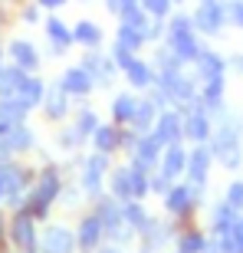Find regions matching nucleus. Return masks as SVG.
<instances>
[{"label": "nucleus", "mask_w": 243, "mask_h": 253, "mask_svg": "<svg viewBox=\"0 0 243 253\" xmlns=\"http://www.w3.org/2000/svg\"><path fill=\"white\" fill-rule=\"evenodd\" d=\"M73 37H76V43H85L89 49L102 46V30L95 27L92 20H79V27L73 30Z\"/></svg>", "instance_id": "c85d7f7f"}, {"label": "nucleus", "mask_w": 243, "mask_h": 253, "mask_svg": "<svg viewBox=\"0 0 243 253\" xmlns=\"http://www.w3.org/2000/svg\"><path fill=\"white\" fill-rule=\"evenodd\" d=\"M115 43H122V46L131 49V53H138V49L145 46V33H141V30H135V27H125V23H122V27H119V40H115Z\"/></svg>", "instance_id": "c756f323"}, {"label": "nucleus", "mask_w": 243, "mask_h": 253, "mask_svg": "<svg viewBox=\"0 0 243 253\" xmlns=\"http://www.w3.org/2000/svg\"><path fill=\"white\" fill-rule=\"evenodd\" d=\"M194 30H201V33H220L227 23V7H220V3H201V10H197L194 17Z\"/></svg>", "instance_id": "423d86ee"}, {"label": "nucleus", "mask_w": 243, "mask_h": 253, "mask_svg": "<svg viewBox=\"0 0 243 253\" xmlns=\"http://www.w3.org/2000/svg\"><path fill=\"white\" fill-rule=\"evenodd\" d=\"M109 178V155H89L82 161V181H79V191L85 197H99L102 194V181Z\"/></svg>", "instance_id": "f03ea898"}, {"label": "nucleus", "mask_w": 243, "mask_h": 253, "mask_svg": "<svg viewBox=\"0 0 243 253\" xmlns=\"http://www.w3.org/2000/svg\"><path fill=\"white\" fill-rule=\"evenodd\" d=\"M155 119H158V105L151 102V99H138V105H135V115H131L128 128L138 131V135H148V128L155 125Z\"/></svg>", "instance_id": "2eb2a0df"}, {"label": "nucleus", "mask_w": 243, "mask_h": 253, "mask_svg": "<svg viewBox=\"0 0 243 253\" xmlns=\"http://www.w3.org/2000/svg\"><path fill=\"white\" fill-rule=\"evenodd\" d=\"M201 253H224V244H210V240H204V250Z\"/></svg>", "instance_id": "79ce46f5"}, {"label": "nucleus", "mask_w": 243, "mask_h": 253, "mask_svg": "<svg viewBox=\"0 0 243 253\" xmlns=\"http://www.w3.org/2000/svg\"><path fill=\"white\" fill-rule=\"evenodd\" d=\"M76 234L66 227H49L43 234V253H76Z\"/></svg>", "instance_id": "1a4fd4ad"}, {"label": "nucleus", "mask_w": 243, "mask_h": 253, "mask_svg": "<svg viewBox=\"0 0 243 253\" xmlns=\"http://www.w3.org/2000/svg\"><path fill=\"white\" fill-rule=\"evenodd\" d=\"M23 23H40V7H23Z\"/></svg>", "instance_id": "ea45409f"}, {"label": "nucleus", "mask_w": 243, "mask_h": 253, "mask_svg": "<svg viewBox=\"0 0 243 253\" xmlns=\"http://www.w3.org/2000/svg\"><path fill=\"white\" fill-rule=\"evenodd\" d=\"M148 168H141V165H131V197L138 201V197H145L148 194V188H151V181H148V174H145Z\"/></svg>", "instance_id": "2f4dec72"}, {"label": "nucleus", "mask_w": 243, "mask_h": 253, "mask_svg": "<svg viewBox=\"0 0 243 253\" xmlns=\"http://www.w3.org/2000/svg\"><path fill=\"white\" fill-rule=\"evenodd\" d=\"M0 145H3V151H30L33 148V131L27 128V125H10L7 135L0 138Z\"/></svg>", "instance_id": "dca6fc26"}, {"label": "nucleus", "mask_w": 243, "mask_h": 253, "mask_svg": "<svg viewBox=\"0 0 243 253\" xmlns=\"http://www.w3.org/2000/svg\"><path fill=\"white\" fill-rule=\"evenodd\" d=\"M135 3H138V0H105V7L112 10V13H119V17H122L128 7H135Z\"/></svg>", "instance_id": "58836bf2"}, {"label": "nucleus", "mask_w": 243, "mask_h": 253, "mask_svg": "<svg viewBox=\"0 0 243 253\" xmlns=\"http://www.w3.org/2000/svg\"><path fill=\"white\" fill-rule=\"evenodd\" d=\"M109 188L119 201H131V168H115L109 171Z\"/></svg>", "instance_id": "cd10ccee"}, {"label": "nucleus", "mask_w": 243, "mask_h": 253, "mask_svg": "<svg viewBox=\"0 0 243 253\" xmlns=\"http://www.w3.org/2000/svg\"><path fill=\"white\" fill-rule=\"evenodd\" d=\"M109 59H112V63L119 66V69H125V66H128L131 59H135V53H131V49H125L122 43H115V46H112V56H109Z\"/></svg>", "instance_id": "e433bc0d"}, {"label": "nucleus", "mask_w": 243, "mask_h": 253, "mask_svg": "<svg viewBox=\"0 0 243 253\" xmlns=\"http://www.w3.org/2000/svg\"><path fill=\"white\" fill-rule=\"evenodd\" d=\"M184 135L194 141H207L210 135H214V128H210V119H207L204 109H191V112L184 115Z\"/></svg>", "instance_id": "f8f14e48"}, {"label": "nucleus", "mask_w": 243, "mask_h": 253, "mask_svg": "<svg viewBox=\"0 0 243 253\" xmlns=\"http://www.w3.org/2000/svg\"><path fill=\"white\" fill-rule=\"evenodd\" d=\"M122 214H125V224L131 227V230H138V234H145V227H148L151 217L145 214V207L131 197V201H122Z\"/></svg>", "instance_id": "b1692460"}, {"label": "nucleus", "mask_w": 243, "mask_h": 253, "mask_svg": "<svg viewBox=\"0 0 243 253\" xmlns=\"http://www.w3.org/2000/svg\"><path fill=\"white\" fill-rule=\"evenodd\" d=\"M102 253H122V250H115V247H112V250H102Z\"/></svg>", "instance_id": "37998d69"}, {"label": "nucleus", "mask_w": 243, "mask_h": 253, "mask_svg": "<svg viewBox=\"0 0 243 253\" xmlns=\"http://www.w3.org/2000/svg\"><path fill=\"white\" fill-rule=\"evenodd\" d=\"M210 165H214V151L204 148V145H197L194 151H187V178H191V184H197V188H204L207 178H210Z\"/></svg>", "instance_id": "39448f33"}, {"label": "nucleus", "mask_w": 243, "mask_h": 253, "mask_svg": "<svg viewBox=\"0 0 243 253\" xmlns=\"http://www.w3.org/2000/svg\"><path fill=\"white\" fill-rule=\"evenodd\" d=\"M227 20H230L234 27H240V30H243V0H234V3L227 7Z\"/></svg>", "instance_id": "4c0bfd02"}, {"label": "nucleus", "mask_w": 243, "mask_h": 253, "mask_svg": "<svg viewBox=\"0 0 243 253\" xmlns=\"http://www.w3.org/2000/svg\"><path fill=\"white\" fill-rule=\"evenodd\" d=\"M125 79H128L135 89H148V85L158 83V76H155V69H151L148 63H141V59H131L128 66H125Z\"/></svg>", "instance_id": "6ab92c4d"}, {"label": "nucleus", "mask_w": 243, "mask_h": 253, "mask_svg": "<svg viewBox=\"0 0 243 253\" xmlns=\"http://www.w3.org/2000/svg\"><path fill=\"white\" fill-rule=\"evenodd\" d=\"M59 194H63V178H59V168H53L49 165L43 174H37L33 178V191L27 194V214H33V220H40V217L49 214V207L59 201Z\"/></svg>", "instance_id": "f257e3e1"}, {"label": "nucleus", "mask_w": 243, "mask_h": 253, "mask_svg": "<svg viewBox=\"0 0 243 253\" xmlns=\"http://www.w3.org/2000/svg\"><path fill=\"white\" fill-rule=\"evenodd\" d=\"M43 95H46V85H43V79H33V76H27L23 79V85H20L17 99L27 109H33V105H43Z\"/></svg>", "instance_id": "4be33fe9"}, {"label": "nucleus", "mask_w": 243, "mask_h": 253, "mask_svg": "<svg viewBox=\"0 0 243 253\" xmlns=\"http://www.w3.org/2000/svg\"><path fill=\"white\" fill-rule=\"evenodd\" d=\"M27 79V69H20V66H10L0 73V99H10V95L20 92V85Z\"/></svg>", "instance_id": "a878e982"}, {"label": "nucleus", "mask_w": 243, "mask_h": 253, "mask_svg": "<svg viewBox=\"0 0 243 253\" xmlns=\"http://www.w3.org/2000/svg\"><path fill=\"white\" fill-rule=\"evenodd\" d=\"M46 33H49V40H53V53H56V56H59V53H66V49L73 46V40H76L73 30L66 27L63 20H56V17L46 20Z\"/></svg>", "instance_id": "aec40b11"}, {"label": "nucleus", "mask_w": 243, "mask_h": 253, "mask_svg": "<svg viewBox=\"0 0 243 253\" xmlns=\"http://www.w3.org/2000/svg\"><path fill=\"white\" fill-rule=\"evenodd\" d=\"M122 23H125V27L141 30V33H148V10L135 3V7H128L125 13H122ZM145 40H148V37H145Z\"/></svg>", "instance_id": "7c9ffc66"}, {"label": "nucleus", "mask_w": 243, "mask_h": 253, "mask_svg": "<svg viewBox=\"0 0 243 253\" xmlns=\"http://www.w3.org/2000/svg\"><path fill=\"white\" fill-rule=\"evenodd\" d=\"M135 105H138V99L128 92H122L112 99V122L115 125H128L131 122V115H135Z\"/></svg>", "instance_id": "bb28decb"}, {"label": "nucleus", "mask_w": 243, "mask_h": 253, "mask_svg": "<svg viewBox=\"0 0 243 253\" xmlns=\"http://www.w3.org/2000/svg\"><path fill=\"white\" fill-rule=\"evenodd\" d=\"M178 3H181V0H178Z\"/></svg>", "instance_id": "09e8293b"}, {"label": "nucleus", "mask_w": 243, "mask_h": 253, "mask_svg": "<svg viewBox=\"0 0 243 253\" xmlns=\"http://www.w3.org/2000/svg\"><path fill=\"white\" fill-rule=\"evenodd\" d=\"M197 201V184H171L164 194V211L168 214H187Z\"/></svg>", "instance_id": "0eeeda50"}, {"label": "nucleus", "mask_w": 243, "mask_h": 253, "mask_svg": "<svg viewBox=\"0 0 243 253\" xmlns=\"http://www.w3.org/2000/svg\"><path fill=\"white\" fill-rule=\"evenodd\" d=\"M204 3H214V0H204Z\"/></svg>", "instance_id": "49530a36"}, {"label": "nucleus", "mask_w": 243, "mask_h": 253, "mask_svg": "<svg viewBox=\"0 0 243 253\" xmlns=\"http://www.w3.org/2000/svg\"><path fill=\"white\" fill-rule=\"evenodd\" d=\"M141 7L148 10L151 17L164 20V13H168V10H171V0H141Z\"/></svg>", "instance_id": "f704fd0d"}, {"label": "nucleus", "mask_w": 243, "mask_h": 253, "mask_svg": "<svg viewBox=\"0 0 243 253\" xmlns=\"http://www.w3.org/2000/svg\"><path fill=\"white\" fill-rule=\"evenodd\" d=\"M59 85H63V89H66L69 95H85L95 83H92V76L85 73L82 66H73V69H66V73H63Z\"/></svg>", "instance_id": "4468645a"}, {"label": "nucleus", "mask_w": 243, "mask_h": 253, "mask_svg": "<svg viewBox=\"0 0 243 253\" xmlns=\"http://www.w3.org/2000/svg\"><path fill=\"white\" fill-rule=\"evenodd\" d=\"M194 63H197V79L201 83H210V79L224 76V59L217 56V53H210V49H201V56Z\"/></svg>", "instance_id": "a211bd4d"}, {"label": "nucleus", "mask_w": 243, "mask_h": 253, "mask_svg": "<svg viewBox=\"0 0 243 253\" xmlns=\"http://www.w3.org/2000/svg\"><path fill=\"white\" fill-rule=\"evenodd\" d=\"M0 73H3V69H0Z\"/></svg>", "instance_id": "de8ad7c7"}, {"label": "nucleus", "mask_w": 243, "mask_h": 253, "mask_svg": "<svg viewBox=\"0 0 243 253\" xmlns=\"http://www.w3.org/2000/svg\"><path fill=\"white\" fill-rule=\"evenodd\" d=\"M201 250H204L201 234H181V253H201Z\"/></svg>", "instance_id": "72a5a7b5"}, {"label": "nucleus", "mask_w": 243, "mask_h": 253, "mask_svg": "<svg viewBox=\"0 0 243 253\" xmlns=\"http://www.w3.org/2000/svg\"><path fill=\"white\" fill-rule=\"evenodd\" d=\"M27 105L20 102L17 95H10V99H0V122L3 125H20L23 119H27Z\"/></svg>", "instance_id": "393cba45"}, {"label": "nucleus", "mask_w": 243, "mask_h": 253, "mask_svg": "<svg viewBox=\"0 0 243 253\" xmlns=\"http://www.w3.org/2000/svg\"><path fill=\"white\" fill-rule=\"evenodd\" d=\"M92 145L99 155H112L119 148V125H99L92 135Z\"/></svg>", "instance_id": "5701e85b"}, {"label": "nucleus", "mask_w": 243, "mask_h": 253, "mask_svg": "<svg viewBox=\"0 0 243 253\" xmlns=\"http://www.w3.org/2000/svg\"><path fill=\"white\" fill-rule=\"evenodd\" d=\"M178 253H181V250H178Z\"/></svg>", "instance_id": "8fccbe9b"}, {"label": "nucleus", "mask_w": 243, "mask_h": 253, "mask_svg": "<svg viewBox=\"0 0 243 253\" xmlns=\"http://www.w3.org/2000/svg\"><path fill=\"white\" fill-rule=\"evenodd\" d=\"M43 109H46V115L53 119V122H59L66 112H69V92H66L63 85H53L46 95H43Z\"/></svg>", "instance_id": "f3484780"}, {"label": "nucleus", "mask_w": 243, "mask_h": 253, "mask_svg": "<svg viewBox=\"0 0 243 253\" xmlns=\"http://www.w3.org/2000/svg\"><path fill=\"white\" fill-rule=\"evenodd\" d=\"M0 234H3V217H0Z\"/></svg>", "instance_id": "c03bdc74"}, {"label": "nucleus", "mask_w": 243, "mask_h": 253, "mask_svg": "<svg viewBox=\"0 0 243 253\" xmlns=\"http://www.w3.org/2000/svg\"><path fill=\"white\" fill-rule=\"evenodd\" d=\"M102 237H105L102 220H99L95 214H89V217H82V220H79V234H76V244L82 247V250H95V247L102 244Z\"/></svg>", "instance_id": "9b49d317"}, {"label": "nucleus", "mask_w": 243, "mask_h": 253, "mask_svg": "<svg viewBox=\"0 0 243 253\" xmlns=\"http://www.w3.org/2000/svg\"><path fill=\"white\" fill-rule=\"evenodd\" d=\"M161 151H164V145H161L155 135H141L138 138V145H135V165H141V168H151L155 161L161 158Z\"/></svg>", "instance_id": "ddd939ff"}, {"label": "nucleus", "mask_w": 243, "mask_h": 253, "mask_svg": "<svg viewBox=\"0 0 243 253\" xmlns=\"http://www.w3.org/2000/svg\"><path fill=\"white\" fill-rule=\"evenodd\" d=\"M237 63H240V66H243V56H240V59H237Z\"/></svg>", "instance_id": "a18cd8bd"}, {"label": "nucleus", "mask_w": 243, "mask_h": 253, "mask_svg": "<svg viewBox=\"0 0 243 253\" xmlns=\"http://www.w3.org/2000/svg\"><path fill=\"white\" fill-rule=\"evenodd\" d=\"M73 128L79 131V138H89V135H95V128H99V119H95L92 109H85V112H79V119H76Z\"/></svg>", "instance_id": "473e14b6"}, {"label": "nucleus", "mask_w": 243, "mask_h": 253, "mask_svg": "<svg viewBox=\"0 0 243 253\" xmlns=\"http://www.w3.org/2000/svg\"><path fill=\"white\" fill-rule=\"evenodd\" d=\"M10 59H13V66H20V69H37V63H40V56H37V49L30 46L27 40H13L10 43Z\"/></svg>", "instance_id": "412c9836"}, {"label": "nucleus", "mask_w": 243, "mask_h": 253, "mask_svg": "<svg viewBox=\"0 0 243 253\" xmlns=\"http://www.w3.org/2000/svg\"><path fill=\"white\" fill-rule=\"evenodd\" d=\"M33 224H37V220H33V214H27V211H17L13 220H10V240L23 253L37 250V230H33Z\"/></svg>", "instance_id": "7ed1b4c3"}, {"label": "nucleus", "mask_w": 243, "mask_h": 253, "mask_svg": "<svg viewBox=\"0 0 243 253\" xmlns=\"http://www.w3.org/2000/svg\"><path fill=\"white\" fill-rule=\"evenodd\" d=\"M37 3H40V7H46V10H59L66 0H37Z\"/></svg>", "instance_id": "a19ab883"}, {"label": "nucleus", "mask_w": 243, "mask_h": 253, "mask_svg": "<svg viewBox=\"0 0 243 253\" xmlns=\"http://www.w3.org/2000/svg\"><path fill=\"white\" fill-rule=\"evenodd\" d=\"M227 204L234 207V211H243V181H234L227 188Z\"/></svg>", "instance_id": "c9c22d12"}, {"label": "nucleus", "mask_w": 243, "mask_h": 253, "mask_svg": "<svg viewBox=\"0 0 243 253\" xmlns=\"http://www.w3.org/2000/svg\"><path fill=\"white\" fill-rule=\"evenodd\" d=\"M184 168H187V151L181 148L178 141H174V145H164V151H161V171H158V174H164L168 181H174Z\"/></svg>", "instance_id": "9d476101"}, {"label": "nucleus", "mask_w": 243, "mask_h": 253, "mask_svg": "<svg viewBox=\"0 0 243 253\" xmlns=\"http://www.w3.org/2000/svg\"><path fill=\"white\" fill-rule=\"evenodd\" d=\"M168 49L181 59V63L201 56V43H197L194 30H174V33H168Z\"/></svg>", "instance_id": "6e6552de"}, {"label": "nucleus", "mask_w": 243, "mask_h": 253, "mask_svg": "<svg viewBox=\"0 0 243 253\" xmlns=\"http://www.w3.org/2000/svg\"><path fill=\"white\" fill-rule=\"evenodd\" d=\"M151 135H155L161 145H174V141H181V138H184V115L174 112V109L158 112V119H155V131H151Z\"/></svg>", "instance_id": "20e7f679"}]
</instances>
